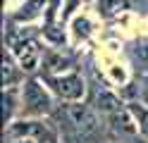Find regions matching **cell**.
<instances>
[{
	"instance_id": "1",
	"label": "cell",
	"mask_w": 148,
	"mask_h": 143,
	"mask_svg": "<svg viewBox=\"0 0 148 143\" xmlns=\"http://www.w3.org/2000/svg\"><path fill=\"white\" fill-rule=\"evenodd\" d=\"M96 107L100 110V114L108 119V124L117 131H124V133H132L134 131V124H132V117H129V112L122 107V103H119L112 93H98L96 98Z\"/></svg>"
},
{
	"instance_id": "2",
	"label": "cell",
	"mask_w": 148,
	"mask_h": 143,
	"mask_svg": "<svg viewBox=\"0 0 148 143\" xmlns=\"http://www.w3.org/2000/svg\"><path fill=\"white\" fill-rule=\"evenodd\" d=\"M22 110L29 117H38V114H45L53 110V100L50 93L41 86V81L29 79L22 88Z\"/></svg>"
},
{
	"instance_id": "3",
	"label": "cell",
	"mask_w": 148,
	"mask_h": 143,
	"mask_svg": "<svg viewBox=\"0 0 148 143\" xmlns=\"http://www.w3.org/2000/svg\"><path fill=\"white\" fill-rule=\"evenodd\" d=\"M10 41V53L14 57V62L22 67L24 72H34L36 64H38V55H41V48L38 43L34 41L29 34H22V36H7Z\"/></svg>"
},
{
	"instance_id": "4",
	"label": "cell",
	"mask_w": 148,
	"mask_h": 143,
	"mask_svg": "<svg viewBox=\"0 0 148 143\" xmlns=\"http://www.w3.org/2000/svg\"><path fill=\"white\" fill-rule=\"evenodd\" d=\"M43 81L50 86L53 93H58L60 98L64 100H79L84 95V79L79 74H50V76H43Z\"/></svg>"
},
{
	"instance_id": "5",
	"label": "cell",
	"mask_w": 148,
	"mask_h": 143,
	"mask_svg": "<svg viewBox=\"0 0 148 143\" xmlns=\"http://www.w3.org/2000/svg\"><path fill=\"white\" fill-rule=\"evenodd\" d=\"M64 114H67L69 124L74 127V131L81 133V136H91V133L98 131V117L86 105H69L64 110Z\"/></svg>"
},
{
	"instance_id": "6",
	"label": "cell",
	"mask_w": 148,
	"mask_h": 143,
	"mask_svg": "<svg viewBox=\"0 0 148 143\" xmlns=\"http://www.w3.org/2000/svg\"><path fill=\"white\" fill-rule=\"evenodd\" d=\"M10 136L14 138H34L36 143H55V133L43 122H19L10 127Z\"/></svg>"
},
{
	"instance_id": "7",
	"label": "cell",
	"mask_w": 148,
	"mask_h": 143,
	"mask_svg": "<svg viewBox=\"0 0 148 143\" xmlns=\"http://www.w3.org/2000/svg\"><path fill=\"white\" fill-rule=\"evenodd\" d=\"M48 7V0H24L19 5L17 12H12V22L17 24H26V22H34L43 14V10Z\"/></svg>"
},
{
	"instance_id": "8",
	"label": "cell",
	"mask_w": 148,
	"mask_h": 143,
	"mask_svg": "<svg viewBox=\"0 0 148 143\" xmlns=\"http://www.w3.org/2000/svg\"><path fill=\"white\" fill-rule=\"evenodd\" d=\"M43 67H45V76H50V74H64L72 67V62H69V57H64L62 53H48Z\"/></svg>"
},
{
	"instance_id": "9",
	"label": "cell",
	"mask_w": 148,
	"mask_h": 143,
	"mask_svg": "<svg viewBox=\"0 0 148 143\" xmlns=\"http://www.w3.org/2000/svg\"><path fill=\"white\" fill-rule=\"evenodd\" d=\"M12 60H14L12 53L10 55H3V86H5V88H12V86L19 81V69H22V67L14 64Z\"/></svg>"
},
{
	"instance_id": "10",
	"label": "cell",
	"mask_w": 148,
	"mask_h": 143,
	"mask_svg": "<svg viewBox=\"0 0 148 143\" xmlns=\"http://www.w3.org/2000/svg\"><path fill=\"white\" fill-rule=\"evenodd\" d=\"M127 7H129V0H98V12L105 19L122 14Z\"/></svg>"
},
{
	"instance_id": "11",
	"label": "cell",
	"mask_w": 148,
	"mask_h": 143,
	"mask_svg": "<svg viewBox=\"0 0 148 143\" xmlns=\"http://www.w3.org/2000/svg\"><path fill=\"white\" fill-rule=\"evenodd\" d=\"M17 95H14V91L12 88H7L5 93H3V119L5 122H10V117H12V112L17 110Z\"/></svg>"
},
{
	"instance_id": "12",
	"label": "cell",
	"mask_w": 148,
	"mask_h": 143,
	"mask_svg": "<svg viewBox=\"0 0 148 143\" xmlns=\"http://www.w3.org/2000/svg\"><path fill=\"white\" fill-rule=\"evenodd\" d=\"M74 31H77V36L86 38L91 34V22H88L86 17H77V19H74Z\"/></svg>"
},
{
	"instance_id": "13",
	"label": "cell",
	"mask_w": 148,
	"mask_h": 143,
	"mask_svg": "<svg viewBox=\"0 0 148 143\" xmlns=\"http://www.w3.org/2000/svg\"><path fill=\"white\" fill-rule=\"evenodd\" d=\"M132 112L138 117V124H141V131L148 136V110H143V107H138V105H132Z\"/></svg>"
},
{
	"instance_id": "14",
	"label": "cell",
	"mask_w": 148,
	"mask_h": 143,
	"mask_svg": "<svg viewBox=\"0 0 148 143\" xmlns=\"http://www.w3.org/2000/svg\"><path fill=\"white\" fill-rule=\"evenodd\" d=\"M19 143H36V141H26V138H24V141H19Z\"/></svg>"
}]
</instances>
